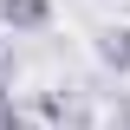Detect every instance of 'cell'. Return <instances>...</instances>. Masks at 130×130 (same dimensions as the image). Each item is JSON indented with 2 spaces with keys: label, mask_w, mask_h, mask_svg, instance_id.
<instances>
[{
  "label": "cell",
  "mask_w": 130,
  "mask_h": 130,
  "mask_svg": "<svg viewBox=\"0 0 130 130\" xmlns=\"http://www.w3.org/2000/svg\"><path fill=\"white\" fill-rule=\"evenodd\" d=\"M32 117L46 130H91L98 124L91 98H85L78 85H46V91H32Z\"/></svg>",
  "instance_id": "6da1fadb"
},
{
  "label": "cell",
  "mask_w": 130,
  "mask_h": 130,
  "mask_svg": "<svg viewBox=\"0 0 130 130\" xmlns=\"http://www.w3.org/2000/svg\"><path fill=\"white\" fill-rule=\"evenodd\" d=\"M91 52H98L104 72L130 78V26H98V32H91Z\"/></svg>",
  "instance_id": "7a4b0ae2"
},
{
  "label": "cell",
  "mask_w": 130,
  "mask_h": 130,
  "mask_svg": "<svg viewBox=\"0 0 130 130\" xmlns=\"http://www.w3.org/2000/svg\"><path fill=\"white\" fill-rule=\"evenodd\" d=\"M0 26L7 32H46L52 26V0H0Z\"/></svg>",
  "instance_id": "3957f363"
},
{
  "label": "cell",
  "mask_w": 130,
  "mask_h": 130,
  "mask_svg": "<svg viewBox=\"0 0 130 130\" xmlns=\"http://www.w3.org/2000/svg\"><path fill=\"white\" fill-rule=\"evenodd\" d=\"M13 117H26V111H20V104H13V85H0V130L13 124Z\"/></svg>",
  "instance_id": "277c9868"
},
{
  "label": "cell",
  "mask_w": 130,
  "mask_h": 130,
  "mask_svg": "<svg viewBox=\"0 0 130 130\" xmlns=\"http://www.w3.org/2000/svg\"><path fill=\"white\" fill-rule=\"evenodd\" d=\"M13 72H20V59H13V46H0V85H13Z\"/></svg>",
  "instance_id": "5b68a950"
},
{
  "label": "cell",
  "mask_w": 130,
  "mask_h": 130,
  "mask_svg": "<svg viewBox=\"0 0 130 130\" xmlns=\"http://www.w3.org/2000/svg\"><path fill=\"white\" fill-rule=\"evenodd\" d=\"M111 130H130V98H117V104H111Z\"/></svg>",
  "instance_id": "8992f818"
}]
</instances>
